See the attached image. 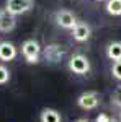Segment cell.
Instances as JSON below:
<instances>
[{
    "label": "cell",
    "instance_id": "obj_9",
    "mask_svg": "<svg viewBox=\"0 0 121 122\" xmlns=\"http://www.w3.org/2000/svg\"><path fill=\"white\" fill-rule=\"evenodd\" d=\"M17 56H18V51H17L15 44H12L8 41L0 42V60L2 62H12Z\"/></svg>",
    "mask_w": 121,
    "mask_h": 122
},
{
    "label": "cell",
    "instance_id": "obj_17",
    "mask_svg": "<svg viewBox=\"0 0 121 122\" xmlns=\"http://www.w3.org/2000/svg\"><path fill=\"white\" fill-rule=\"evenodd\" d=\"M75 122H88V121H87V119H77Z\"/></svg>",
    "mask_w": 121,
    "mask_h": 122
},
{
    "label": "cell",
    "instance_id": "obj_5",
    "mask_svg": "<svg viewBox=\"0 0 121 122\" xmlns=\"http://www.w3.org/2000/svg\"><path fill=\"white\" fill-rule=\"evenodd\" d=\"M54 21H56L57 26H61L62 29H74V26L79 23L77 18H75V15L72 11H69V10H59L54 13Z\"/></svg>",
    "mask_w": 121,
    "mask_h": 122
},
{
    "label": "cell",
    "instance_id": "obj_4",
    "mask_svg": "<svg viewBox=\"0 0 121 122\" xmlns=\"http://www.w3.org/2000/svg\"><path fill=\"white\" fill-rule=\"evenodd\" d=\"M33 7H35V0H7L5 3V8L15 16L28 13Z\"/></svg>",
    "mask_w": 121,
    "mask_h": 122
},
{
    "label": "cell",
    "instance_id": "obj_15",
    "mask_svg": "<svg viewBox=\"0 0 121 122\" xmlns=\"http://www.w3.org/2000/svg\"><path fill=\"white\" fill-rule=\"evenodd\" d=\"M111 73H113V76H115L118 81H121V60H116V62H113Z\"/></svg>",
    "mask_w": 121,
    "mask_h": 122
},
{
    "label": "cell",
    "instance_id": "obj_11",
    "mask_svg": "<svg viewBox=\"0 0 121 122\" xmlns=\"http://www.w3.org/2000/svg\"><path fill=\"white\" fill-rule=\"evenodd\" d=\"M106 56L113 62L121 60V42L120 41H113V42L108 44V47H106Z\"/></svg>",
    "mask_w": 121,
    "mask_h": 122
},
{
    "label": "cell",
    "instance_id": "obj_18",
    "mask_svg": "<svg viewBox=\"0 0 121 122\" xmlns=\"http://www.w3.org/2000/svg\"><path fill=\"white\" fill-rule=\"evenodd\" d=\"M95 2H105V0H95Z\"/></svg>",
    "mask_w": 121,
    "mask_h": 122
},
{
    "label": "cell",
    "instance_id": "obj_16",
    "mask_svg": "<svg viewBox=\"0 0 121 122\" xmlns=\"http://www.w3.org/2000/svg\"><path fill=\"white\" fill-rule=\"evenodd\" d=\"M95 122H113V121H111V117H110L108 114H100V116H97Z\"/></svg>",
    "mask_w": 121,
    "mask_h": 122
},
{
    "label": "cell",
    "instance_id": "obj_8",
    "mask_svg": "<svg viewBox=\"0 0 121 122\" xmlns=\"http://www.w3.org/2000/svg\"><path fill=\"white\" fill-rule=\"evenodd\" d=\"M90 34H92V29H90V26H88L87 23H84V21H79L74 26V29H72V38H74V41H77V42H85V41H88Z\"/></svg>",
    "mask_w": 121,
    "mask_h": 122
},
{
    "label": "cell",
    "instance_id": "obj_1",
    "mask_svg": "<svg viewBox=\"0 0 121 122\" xmlns=\"http://www.w3.org/2000/svg\"><path fill=\"white\" fill-rule=\"evenodd\" d=\"M21 54L28 64H38L41 56V46L36 39H26L21 44Z\"/></svg>",
    "mask_w": 121,
    "mask_h": 122
},
{
    "label": "cell",
    "instance_id": "obj_14",
    "mask_svg": "<svg viewBox=\"0 0 121 122\" xmlns=\"http://www.w3.org/2000/svg\"><path fill=\"white\" fill-rule=\"evenodd\" d=\"M111 104L116 107H121V85L116 86V90L111 93Z\"/></svg>",
    "mask_w": 121,
    "mask_h": 122
},
{
    "label": "cell",
    "instance_id": "obj_12",
    "mask_svg": "<svg viewBox=\"0 0 121 122\" xmlns=\"http://www.w3.org/2000/svg\"><path fill=\"white\" fill-rule=\"evenodd\" d=\"M106 13L113 16H121V0H106Z\"/></svg>",
    "mask_w": 121,
    "mask_h": 122
},
{
    "label": "cell",
    "instance_id": "obj_10",
    "mask_svg": "<svg viewBox=\"0 0 121 122\" xmlns=\"http://www.w3.org/2000/svg\"><path fill=\"white\" fill-rule=\"evenodd\" d=\"M39 121L41 122H62L61 112L52 109V107H44L39 114Z\"/></svg>",
    "mask_w": 121,
    "mask_h": 122
},
{
    "label": "cell",
    "instance_id": "obj_6",
    "mask_svg": "<svg viewBox=\"0 0 121 122\" xmlns=\"http://www.w3.org/2000/svg\"><path fill=\"white\" fill-rule=\"evenodd\" d=\"M43 54H44V59H46L47 62L56 64V62H59V60L65 56V49H64V46H61V44H49V46L44 47Z\"/></svg>",
    "mask_w": 121,
    "mask_h": 122
},
{
    "label": "cell",
    "instance_id": "obj_7",
    "mask_svg": "<svg viewBox=\"0 0 121 122\" xmlns=\"http://www.w3.org/2000/svg\"><path fill=\"white\" fill-rule=\"evenodd\" d=\"M17 26V16L7 8L0 10V33H12Z\"/></svg>",
    "mask_w": 121,
    "mask_h": 122
},
{
    "label": "cell",
    "instance_id": "obj_19",
    "mask_svg": "<svg viewBox=\"0 0 121 122\" xmlns=\"http://www.w3.org/2000/svg\"><path fill=\"white\" fill-rule=\"evenodd\" d=\"M120 121H121V116H120Z\"/></svg>",
    "mask_w": 121,
    "mask_h": 122
},
{
    "label": "cell",
    "instance_id": "obj_3",
    "mask_svg": "<svg viewBox=\"0 0 121 122\" xmlns=\"http://www.w3.org/2000/svg\"><path fill=\"white\" fill-rule=\"evenodd\" d=\"M100 104V96L97 91H85L77 98V106L84 111H93Z\"/></svg>",
    "mask_w": 121,
    "mask_h": 122
},
{
    "label": "cell",
    "instance_id": "obj_2",
    "mask_svg": "<svg viewBox=\"0 0 121 122\" xmlns=\"http://www.w3.org/2000/svg\"><path fill=\"white\" fill-rule=\"evenodd\" d=\"M69 70L75 75H85L90 72V60L84 54H74L69 59Z\"/></svg>",
    "mask_w": 121,
    "mask_h": 122
},
{
    "label": "cell",
    "instance_id": "obj_13",
    "mask_svg": "<svg viewBox=\"0 0 121 122\" xmlns=\"http://www.w3.org/2000/svg\"><path fill=\"white\" fill-rule=\"evenodd\" d=\"M10 81V70L3 64H0V85H7Z\"/></svg>",
    "mask_w": 121,
    "mask_h": 122
}]
</instances>
